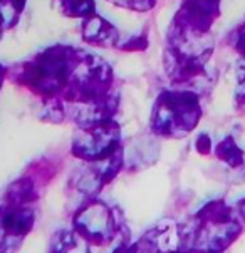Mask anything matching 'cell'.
Instances as JSON below:
<instances>
[{
  "label": "cell",
  "instance_id": "1",
  "mask_svg": "<svg viewBox=\"0 0 245 253\" xmlns=\"http://www.w3.org/2000/svg\"><path fill=\"white\" fill-rule=\"evenodd\" d=\"M240 230L234 210L222 201H212L198 211L192 228H187L188 250L220 253L239 237Z\"/></svg>",
  "mask_w": 245,
  "mask_h": 253
},
{
  "label": "cell",
  "instance_id": "2",
  "mask_svg": "<svg viewBox=\"0 0 245 253\" xmlns=\"http://www.w3.org/2000/svg\"><path fill=\"white\" fill-rule=\"evenodd\" d=\"M72 228L91 247L104 248L121 237L124 221L118 208L94 198L76 208L72 215Z\"/></svg>",
  "mask_w": 245,
  "mask_h": 253
},
{
  "label": "cell",
  "instance_id": "3",
  "mask_svg": "<svg viewBox=\"0 0 245 253\" xmlns=\"http://www.w3.org/2000/svg\"><path fill=\"white\" fill-rule=\"evenodd\" d=\"M36 225L34 207L0 205V253H15Z\"/></svg>",
  "mask_w": 245,
  "mask_h": 253
},
{
  "label": "cell",
  "instance_id": "4",
  "mask_svg": "<svg viewBox=\"0 0 245 253\" xmlns=\"http://www.w3.org/2000/svg\"><path fill=\"white\" fill-rule=\"evenodd\" d=\"M136 250L138 253H185L188 250L187 230L171 220L160 221L136 242Z\"/></svg>",
  "mask_w": 245,
  "mask_h": 253
},
{
  "label": "cell",
  "instance_id": "5",
  "mask_svg": "<svg viewBox=\"0 0 245 253\" xmlns=\"http://www.w3.org/2000/svg\"><path fill=\"white\" fill-rule=\"evenodd\" d=\"M200 118V108L196 104L195 97H183L165 102L160 109V114H156V126L158 132L163 134H185L192 131Z\"/></svg>",
  "mask_w": 245,
  "mask_h": 253
},
{
  "label": "cell",
  "instance_id": "6",
  "mask_svg": "<svg viewBox=\"0 0 245 253\" xmlns=\"http://www.w3.org/2000/svg\"><path fill=\"white\" fill-rule=\"evenodd\" d=\"M76 156L83 158L86 161H101L118 153V134L114 127L107 124H96L91 126L88 136L74 143Z\"/></svg>",
  "mask_w": 245,
  "mask_h": 253
},
{
  "label": "cell",
  "instance_id": "7",
  "mask_svg": "<svg viewBox=\"0 0 245 253\" xmlns=\"http://www.w3.org/2000/svg\"><path fill=\"white\" fill-rule=\"evenodd\" d=\"M49 253H91V245L74 228L59 230L50 240Z\"/></svg>",
  "mask_w": 245,
  "mask_h": 253
},
{
  "label": "cell",
  "instance_id": "8",
  "mask_svg": "<svg viewBox=\"0 0 245 253\" xmlns=\"http://www.w3.org/2000/svg\"><path fill=\"white\" fill-rule=\"evenodd\" d=\"M217 156L225 161L230 168H239L245 163V153L235 144L234 139H225L217 146Z\"/></svg>",
  "mask_w": 245,
  "mask_h": 253
},
{
  "label": "cell",
  "instance_id": "9",
  "mask_svg": "<svg viewBox=\"0 0 245 253\" xmlns=\"http://www.w3.org/2000/svg\"><path fill=\"white\" fill-rule=\"evenodd\" d=\"M235 47L240 54L245 57V22L235 31Z\"/></svg>",
  "mask_w": 245,
  "mask_h": 253
},
{
  "label": "cell",
  "instance_id": "10",
  "mask_svg": "<svg viewBox=\"0 0 245 253\" xmlns=\"http://www.w3.org/2000/svg\"><path fill=\"white\" fill-rule=\"evenodd\" d=\"M111 253H138V250H136V242L135 243H130V242H119V245L114 248Z\"/></svg>",
  "mask_w": 245,
  "mask_h": 253
},
{
  "label": "cell",
  "instance_id": "11",
  "mask_svg": "<svg viewBox=\"0 0 245 253\" xmlns=\"http://www.w3.org/2000/svg\"><path fill=\"white\" fill-rule=\"evenodd\" d=\"M185 253H210V252H200V250H187Z\"/></svg>",
  "mask_w": 245,
  "mask_h": 253
}]
</instances>
